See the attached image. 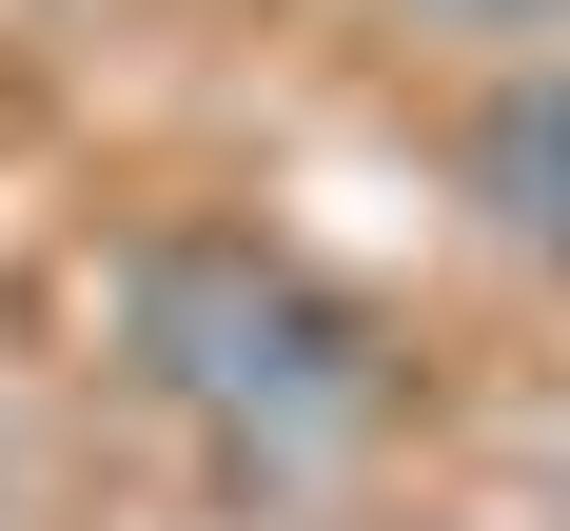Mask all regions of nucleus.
<instances>
[{
    "mask_svg": "<svg viewBox=\"0 0 570 531\" xmlns=\"http://www.w3.org/2000/svg\"><path fill=\"white\" fill-rule=\"evenodd\" d=\"M118 374L177 413V433H217L236 472H354L394 433V335H374V295H335L295 236H236V217H158L118 256Z\"/></svg>",
    "mask_w": 570,
    "mask_h": 531,
    "instance_id": "1",
    "label": "nucleus"
},
{
    "mask_svg": "<svg viewBox=\"0 0 570 531\" xmlns=\"http://www.w3.org/2000/svg\"><path fill=\"white\" fill-rule=\"evenodd\" d=\"M453 197H472L492 256L570 276V59H472V99H453Z\"/></svg>",
    "mask_w": 570,
    "mask_h": 531,
    "instance_id": "2",
    "label": "nucleus"
},
{
    "mask_svg": "<svg viewBox=\"0 0 570 531\" xmlns=\"http://www.w3.org/2000/svg\"><path fill=\"white\" fill-rule=\"evenodd\" d=\"M433 40H472V59H570V0H413Z\"/></svg>",
    "mask_w": 570,
    "mask_h": 531,
    "instance_id": "3",
    "label": "nucleus"
}]
</instances>
